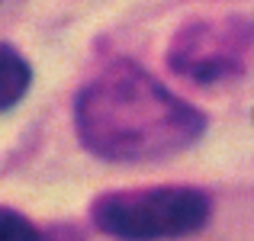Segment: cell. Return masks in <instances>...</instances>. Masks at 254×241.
I'll list each match as a JSON object with an SVG mask.
<instances>
[{
  "label": "cell",
  "mask_w": 254,
  "mask_h": 241,
  "mask_svg": "<svg viewBox=\"0 0 254 241\" xmlns=\"http://www.w3.org/2000/svg\"><path fill=\"white\" fill-rule=\"evenodd\" d=\"M74 122L84 148L110 164H151L180 155L206 132V116L145 74L113 64L77 93Z\"/></svg>",
  "instance_id": "1"
},
{
  "label": "cell",
  "mask_w": 254,
  "mask_h": 241,
  "mask_svg": "<svg viewBox=\"0 0 254 241\" xmlns=\"http://www.w3.org/2000/svg\"><path fill=\"white\" fill-rule=\"evenodd\" d=\"M209 196L193 186L106 193L93 203V225L116 238H177L193 235L209 222Z\"/></svg>",
  "instance_id": "2"
},
{
  "label": "cell",
  "mask_w": 254,
  "mask_h": 241,
  "mask_svg": "<svg viewBox=\"0 0 254 241\" xmlns=\"http://www.w3.org/2000/svg\"><path fill=\"white\" fill-rule=\"evenodd\" d=\"M248 55V23L245 19H196L184 26L171 42V71L212 84L219 77L238 74Z\"/></svg>",
  "instance_id": "3"
},
{
  "label": "cell",
  "mask_w": 254,
  "mask_h": 241,
  "mask_svg": "<svg viewBox=\"0 0 254 241\" xmlns=\"http://www.w3.org/2000/svg\"><path fill=\"white\" fill-rule=\"evenodd\" d=\"M32 68L13 45L0 42V113L13 110L19 100L29 93Z\"/></svg>",
  "instance_id": "4"
},
{
  "label": "cell",
  "mask_w": 254,
  "mask_h": 241,
  "mask_svg": "<svg viewBox=\"0 0 254 241\" xmlns=\"http://www.w3.org/2000/svg\"><path fill=\"white\" fill-rule=\"evenodd\" d=\"M39 238H42V232L26 216L0 206V241H39Z\"/></svg>",
  "instance_id": "5"
}]
</instances>
